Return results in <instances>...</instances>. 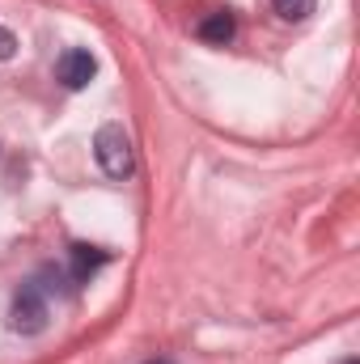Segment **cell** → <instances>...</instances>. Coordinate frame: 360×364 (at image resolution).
Here are the masks:
<instances>
[{
    "mask_svg": "<svg viewBox=\"0 0 360 364\" xmlns=\"http://www.w3.org/2000/svg\"><path fill=\"white\" fill-rule=\"evenodd\" d=\"M9 326H13L17 335H43V331H47V301H43L38 284H26V288L13 296Z\"/></svg>",
    "mask_w": 360,
    "mask_h": 364,
    "instance_id": "obj_2",
    "label": "cell"
},
{
    "mask_svg": "<svg viewBox=\"0 0 360 364\" xmlns=\"http://www.w3.org/2000/svg\"><path fill=\"white\" fill-rule=\"evenodd\" d=\"M93 157H97L102 174H110V178H127V174L136 170L132 140H127V132H123L119 123H106V127L93 136Z\"/></svg>",
    "mask_w": 360,
    "mask_h": 364,
    "instance_id": "obj_1",
    "label": "cell"
},
{
    "mask_svg": "<svg viewBox=\"0 0 360 364\" xmlns=\"http://www.w3.org/2000/svg\"><path fill=\"white\" fill-rule=\"evenodd\" d=\"M149 364H170V360H149Z\"/></svg>",
    "mask_w": 360,
    "mask_h": 364,
    "instance_id": "obj_8",
    "label": "cell"
},
{
    "mask_svg": "<svg viewBox=\"0 0 360 364\" xmlns=\"http://www.w3.org/2000/svg\"><path fill=\"white\" fill-rule=\"evenodd\" d=\"M271 4H275V13L284 21H305L314 13V0H271Z\"/></svg>",
    "mask_w": 360,
    "mask_h": 364,
    "instance_id": "obj_6",
    "label": "cell"
},
{
    "mask_svg": "<svg viewBox=\"0 0 360 364\" xmlns=\"http://www.w3.org/2000/svg\"><path fill=\"white\" fill-rule=\"evenodd\" d=\"M233 34H238V21H233V13H225V9H216V13H208V17L199 21V38L212 43V47H225Z\"/></svg>",
    "mask_w": 360,
    "mask_h": 364,
    "instance_id": "obj_4",
    "label": "cell"
},
{
    "mask_svg": "<svg viewBox=\"0 0 360 364\" xmlns=\"http://www.w3.org/2000/svg\"><path fill=\"white\" fill-rule=\"evenodd\" d=\"M55 77H60L64 90H85L93 77H97L93 51H85V47H68V51L60 55V64H55Z\"/></svg>",
    "mask_w": 360,
    "mask_h": 364,
    "instance_id": "obj_3",
    "label": "cell"
},
{
    "mask_svg": "<svg viewBox=\"0 0 360 364\" xmlns=\"http://www.w3.org/2000/svg\"><path fill=\"white\" fill-rule=\"evenodd\" d=\"M110 255L97 250V246H73V284H85L97 267H106Z\"/></svg>",
    "mask_w": 360,
    "mask_h": 364,
    "instance_id": "obj_5",
    "label": "cell"
},
{
    "mask_svg": "<svg viewBox=\"0 0 360 364\" xmlns=\"http://www.w3.org/2000/svg\"><path fill=\"white\" fill-rule=\"evenodd\" d=\"M13 51H17V38L0 26V64H4V60H13Z\"/></svg>",
    "mask_w": 360,
    "mask_h": 364,
    "instance_id": "obj_7",
    "label": "cell"
},
{
    "mask_svg": "<svg viewBox=\"0 0 360 364\" xmlns=\"http://www.w3.org/2000/svg\"><path fill=\"white\" fill-rule=\"evenodd\" d=\"M352 364H356V360H352Z\"/></svg>",
    "mask_w": 360,
    "mask_h": 364,
    "instance_id": "obj_9",
    "label": "cell"
}]
</instances>
